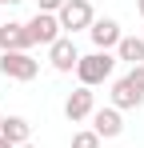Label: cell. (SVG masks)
Instances as JSON below:
<instances>
[{
	"label": "cell",
	"mask_w": 144,
	"mask_h": 148,
	"mask_svg": "<svg viewBox=\"0 0 144 148\" xmlns=\"http://www.w3.org/2000/svg\"><path fill=\"white\" fill-rule=\"evenodd\" d=\"M112 72H116V52L92 48L88 56H80V60H76V80H80L84 88H96V84L112 80Z\"/></svg>",
	"instance_id": "cell-1"
},
{
	"label": "cell",
	"mask_w": 144,
	"mask_h": 148,
	"mask_svg": "<svg viewBox=\"0 0 144 148\" xmlns=\"http://www.w3.org/2000/svg\"><path fill=\"white\" fill-rule=\"evenodd\" d=\"M56 20L64 28V36H76V32H88V28H92L96 12H92L88 0H64V8L56 12Z\"/></svg>",
	"instance_id": "cell-2"
},
{
	"label": "cell",
	"mask_w": 144,
	"mask_h": 148,
	"mask_svg": "<svg viewBox=\"0 0 144 148\" xmlns=\"http://www.w3.org/2000/svg\"><path fill=\"white\" fill-rule=\"evenodd\" d=\"M40 72V60H32V52H0V76H8V80H36Z\"/></svg>",
	"instance_id": "cell-3"
},
{
	"label": "cell",
	"mask_w": 144,
	"mask_h": 148,
	"mask_svg": "<svg viewBox=\"0 0 144 148\" xmlns=\"http://www.w3.org/2000/svg\"><path fill=\"white\" fill-rule=\"evenodd\" d=\"M28 36H32V48H36V44L52 48V44L64 36V28H60V20H56V12H36V16L28 20Z\"/></svg>",
	"instance_id": "cell-4"
},
{
	"label": "cell",
	"mask_w": 144,
	"mask_h": 148,
	"mask_svg": "<svg viewBox=\"0 0 144 148\" xmlns=\"http://www.w3.org/2000/svg\"><path fill=\"white\" fill-rule=\"evenodd\" d=\"M92 112H96V92H92V88H84V84L72 88L68 100H64V116H68L72 124H80V120H88Z\"/></svg>",
	"instance_id": "cell-5"
},
{
	"label": "cell",
	"mask_w": 144,
	"mask_h": 148,
	"mask_svg": "<svg viewBox=\"0 0 144 148\" xmlns=\"http://www.w3.org/2000/svg\"><path fill=\"white\" fill-rule=\"evenodd\" d=\"M88 120H92V132L100 140H116L120 132H124V116H120V108H112V104L108 108H96Z\"/></svg>",
	"instance_id": "cell-6"
},
{
	"label": "cell",
	"mask_w": 144,
	"mask_h": 148,
	"mask_svg": "<svg viewBox=\"0 0 144 148\" xmlns=\"http://www.w3.org/2000/svg\"><path fill=\"white\" fill-rule=\"evenodd\" d=\"M88 36H92V44L100 52H116L120 44V20H112V16H100V20H92V28H88Z\"/></svg>",
	"instance_id": "cell-7"
},
{
	"label": "cell",
	"mask_w": 144,
	"mask_h": 148,
	"mask_svg": "<svg viewBox=\"0 0 144 148\" xmlns=\"http://www.w3.org/2000/svg\"><path fill=\"white\" fill-rule=\"evenodd\" d=\"M76 60H80V48H76L72 36H60V40L48 48V64H52L56 72H76Z\"/></svg>",
	"instance_id": "cell-8"
},
{
	"label": "cell",
	"mask_w": 144,
	"mask_h": 148,
	"mask_svg": "<svg viewBox=\"0 0 144 148\" xmlns=\"http://www.w3.org/2000/svg\"><path fill=\"white\" fill-rule=\"evenodd\" d=\"M0 52H32L28 24H20V20H8V24H0Z\"/></svg>",
	"instance_id": "cell-9"
},
{
	"label": "cell",
	"mask_w": 144,
	"mask_h": 148,
	"mask_svg": "<svg viewBox=\"0 0 144 148\" xmlns=\"http://www.w3.org/2000/svg\"><path fill=\"white\" fill-rule=\"evenodd\" d=\"M0 136H4L12 148L32 144V124L24 120V116H4V124H0Z\"/></svg>",
	"instance_id": "cell-10"
},
{
	"label": "cell",
	"mask_w": 144,
	"mask_h": 148,
	"mask_svg": "<svg viewBox=\"0 0 144 148\" xmlns=\"http://www.w3.org/2000/svg\"><path fill=\"white\" fill-rule=\"evenodd\" d=\"M140 104H144V92H136L124 76H120V80H112V108L128 112V108H140Z\"/></svg>",
	"instance_id": "cell-11"
},
{
	"label": "cell",
	"mask_w": 144,
	"mask_h": 148,
	"mask_svg": "<svg viewBox=\"0 0 144 148\" xmlns=\"http://www.w3.org/2000/svg\"><path fill=\"white\" fill-rule=\"evenodd\" d=\"M116 60L144 64V36H120V44H116Z\"/></svg>",
	"instance_id": "cell-12"
},
{
	"label": "cell",
	"mask_w": 144,
	"mask_h": 148,
	"mask_svg": "<svg viewBox=\"0 0 144 148\" xmlns=\"http://www.w3.org/2000/svg\"><path fill=\"white\" fill-rule=\"evenodd\" d=\"M72 148H100V136L92 128H80V132H72Z\"/></svg>",
	"instance_id": "cell-13"
},
{
	"label": "cell",
	"mask_w": 144,
	"mask_h": 148,
	"mask_svg": "<svg viewBox=\"0 0 144 148\" xmlns=\"http://www.w3.org/2000/svg\"><path fill=\"white\" fill-rule=\"evenodd\" d=\"M124 80H128V84H132V88H136V92H144V64H132V68H128V76H124Z\"/></svg>",
	"instance_id": "cell-14"
},
{
	"label": "cell",
	"mask_w": 144,
	"mask_h": 148,
	"mask_svg": "<svg viewBox=\"0 0 144 148\" xmlns=\"http://www.w3.org/2000/svg\"><path fill=\"white\" fill-rule=\"evenodd\" d=\"M64 0H36V12H60Z\"/></svg>",
	"instance_id": "cell-15"
},
{
	"label": "cell",
	"mask_w": 144,
	"mask_h": 148,
	"mask_svg": "<svg viewBox=\"0 0 144 148\" xmlns=\"http://www.w3.org/2000/svg\"><path fill=\"white\" fill-rule=\"evenodd\" d=\"M136 12H140V16H144V0H136Z\"/></svg>",
	"instance_id": "cell-16"
},
{
	"label": "cell",
	"mask_w": 144,
	"mask_h": 148,
	"mask_svg": "<svg viewBox=\"0 0 144 148\" xmlns=\"http://www.w3.org/2000/svg\"><path fill=\"white\" fill-rule=\"evenodd\" d=\"M0 148H12V144H8V140H4V136H0Z\"/></svg>",
	"instance_id": "cell-17"
},
{
	"label": "cell",
	"mask_w": 144,
	"mask_h": 148,
	"mask_svg": "<svg viewBox=\"0 0 144 148\" xmlns=\"http://www.w3.org/2000/svg\"><path fill=\"white\" fill-rule=\"evenodd\" d=\"M8 4H24V0H8Z\"/></svg>",
	"instance_id": "cell-18"
},
{
	"label": "cell",
	"mask_w": 144,
	"mask_h": 148,
	"mask_svg": "<svg viewBox=\"0 0 144 148\" xmlns=\"http://www.w3.org/2000/svg\"><path fill=\"white\" fill-rule=\"evenodd\" d=\"M20 148H36V144H20Z\"/></svg>",
	"instance_id": "cell-19"
},
{
	"label": "cell",
	"mask_w": 144,
	"mask_h": 148,
	"mask_svg": "<svg viewBox=\"0 0 144 148\" xmlns=\"http://www.w3.org/2000/svg\"><path fill=\"white\" fill-rule=\"evenodd\" d=\"M0 124H4V112H0Z\"/></svg>",
	"instance_id": "cell-20"
},
{
	"label": "cell",
	"mask_w": 144,
	"mask_h": 148,
	"mask_svg": "<svg viewBox=\"0 0 144 148\" xmlns=\"http://www.w3.org/2000/svg\"><path fill=\"white\" fill-rule=\"evenodd\" d=\"M0 4H8V0H0Z\"/></svg>",
	"instance_id": "cell-21"
},
{
	"label": "cell",
	"mask_w": 144,
	"mask_h": 148,
	"mask_svg": "<svg viewBox=\"0 0 144 148\" xmlns=\"http://www.w3.org/2000/svg\"><path fill=\"white\" fill-rule=\"evenodd\" d=\"M0 24H4V20H0Z\"/></svg>",
	"instance_id": "cell-22"
}]
</instances>
